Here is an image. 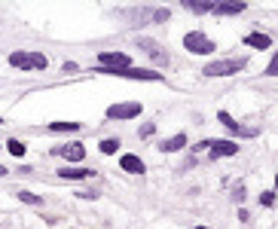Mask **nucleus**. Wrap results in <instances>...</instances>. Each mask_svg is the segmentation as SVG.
<instances>
[{"label":"nucleus","instance_id":"obj_1","mask_svg":"<svg viewBox=\"0 0 278 229\" xmlns=\"http://www.w3.org/2000/svg\"><path fill=\"white\" fill-rule=\"evenodd\" d=\"M95 74H104V77H123V80H141V83H159L162 74L156 70H144V67H95Z\"/></svg>","mask_w":278,"mask_h":229},{"label":"nucleus","instance_id":"obj_2","mask_svg":"<svg viewBox=\"0 0 278 229\" xmlns=\"http://www.w3.org/2000/svg\"><path fill=\"white\" fill-rule=\"evenodd\" d=\"M9 64L12 67H19V70H46V64H49V58L46 55H40V52H12L9 55Z\"/></svg>","mask_w":278,"mask_h":229},{"label":"nucleus","instance_id":"obj_3","mask_svg":"<svg viewBox=\"0 0 278 229\" xmlns=\"http://www.w3.org/2000/svg\"><path fill=\"white\" fill-rule=\"evenodd\" d=\"M245 58H223V61H211V64H205L202 74L205 77H232L238 74V70H245Z\"/></svg>","mask_w":278,"mask_h":229},{"label":"nucleus","instance_id":"obj_4","mask_svg":"<svg viewBox=\"0 0 278 229\" xmlns=\"http://www.w3.org/2000/svg\"><path fill=\"white\" fill-rule=\"evenodd\" d=\"M184 49L193 52V55H211L217 46H214V40H208L202 31H189L186 37H184Z\"/></svg>","mask_w":278,"mask_h":229},{"label":"nucleus","instance_id":"obj_5","mask_svg":"<svg viewBox=\"0 0 278 229\" xmlns=\"http://www.w3.org/2000/svg\"><path fill=\"white\" fill-rule=\"evenodd\" d=\"M196 150H208L214 159H220V156H235L238 144H235V140H202Z\"/></svg>","mask_w":278,"mask_h":229},{"label":"nucleus","instance_id":"obj_6","mask_svg":"<svg viewBox=\"0 0 278 229\" xmlns=\"http://www.w3.org/2000/svg\"><path fill=\"white\" fill-rule=\"evenodd\" d=\"M135 116H141V101H126L107 107V119H135Z\"/></svg>","mask_w":278,"mask_h":229},{"label":"nucleus","instance_id":"obj_7","mask_svg":"<svg viewBox=\"0 0 278 229\" xmlns=\"http://www.w3.org/2000/svg\"><path fill=\"white\" fill-rule=\"evenodd\" d=\"M217 119H220V122H223V126H227L232 135H238V137H257V135H260V129H254V126H241V122H235L227 110H220V113H217Z\"/></svg>","mask_w":278,"mask_h":229},{"label":"nucleus","instance_id":"obj_8","mask_svg":"<svg viewBox=\"0 0 278 229\" xmlns=\"http://www.w3.org/2000/svg\"><path fill=\"white\" fill-rule=\"evenodd\" d=\"M211 12L214 15H238V12H245V0H214Z\"/></svg>","mask_w":278,"mask_h":229},{"label":"nucleus","instance_id":"obj_9","mask_svg":"<svg viewBox=\"0 0 278 229\" xmlns=\"http://www.w3.org/2000/svg\"><path fill=\"white\" fill-rule=\"evenodd\" d=\"M98 64L101 67H132V58L126 55V52H101Z\"/></svg>","mask_w":278,"mask_h":229},{"label":"nucleus","instance_id":"obj_10","mask_svg":"<svg viewBox=\"0 0 278 229\" xmlns=\"http://www.w3.org/2000/svg\"><path fill=\"white\" fill-rule=\"evenodd\" d=\"M52 153H55V156H64L67 162H80L83 156H86V147H83V144H77V140H74V144H64V147H55V150H52Z\"/></svg>","mask_w":278,"mask_h":229},{"label":"nucleus","instance_id":"obj_11","mask_svg":"<svg viewBox=\"0 0 278 229\" xmlns=\"http://www.w3.org/2000/svg\"><path fill=\"white\" fill-rule=\"evenodd\" d=\"M119 168L129 171V174H144V162H141V156H135V153H126L123 159H119Z\"/></svg>","mask_w":278,"mask_h":229},{"label":"nucleus","instance_id":"obj_12","mask_svg":"<svg viewBox=\"0 0 278 229\" xmlns=\"http://www.w3.org/2000/svg\"><path fill=\"white\" fill-rule=\"evenodd\" d=\"M141 49L147 52V55H150V58H153L156 64H168V52H162V49L156 46L153 40H147V37H144V40H141Z\"/></svg>","mask_w":278,"mask_h":229},{"label":"nucleus","instance_id":"obj_13","mask_svg":"<svg viewBox=\"0 0 278 229\" xmlns=\"http://www.w3.org/2000/svg\"><path fill=\"white\" fill-rule=\"evenodd\" d=\"M92 168H61L58 171V178L61 181H86V178H92Z\"/></svg>","mask_w":278,"mask_h":229},{"label":"nucleus","instance_id":"obj_14","mask_svg":"<svg viewBox=\"0 0 278 229\" xmlns=\"http://www.w3.org/2000/svg\"><path fill=\"white\" fill-rule=\"evenodd\" d=\"M181 147H186V135H175V137L159 140V150H162V153H178Z\"/></svg>","mask_w":278,"mask_h":229},{"label":"nucleus","instance_id":"obj_15","mask_svg":"<svg viewBox=\"0 0 278 229\" xmlns=\"http://www.w3.org/2000/svg\"><path fill=\"white\" fill-rule=\"evenodd\" d=\"M181 6L189 9V12H211L214 0H181Z\"/></svg>","mask_w":278,"mask_h":229},{"label":"nucleus","instance_id":"obj_16","mask_svg":"<svg viewBox=\"0 0 278 229\" xmlns=\"http://www.w3.org/2000/svg\"><path fill=\"white\" fill-rule=\"evenodd\" d=\"M245 43L254 46V49H269V46H272V37H266V34H248Z\"/></svg>","mask_w":278,"mask_h":229},{"label":"nucleus","instance_id":"obj_17","mask_svg":"<svg viewBox=\"0 0 278 229\" xmlns=\"http://www.w3.org/2000/svg\"><path fill=\"white\" fill-rule=\"evenodd\" d=\"M119 147H123V144H119V137H107V140H101V147H98V150H101L104 156H113Z\"/></svg>","mask_w":278,"mask_h":229},{"label":"nucleus","instance_id":"obj_18","mask_svg":"<svg viewBox=\"0 0 278 229\" xmlns=\"http://www.w3.org/2000/svg\"><path fill=\"white\" fill-rule=\"evenodd\" d=\"M49 132H80V122H49Z\"/></svg>","mask_w":278,"mask_h":229},{"label":"nucleus","instance_id":"obj_19","mask_svg":"<svg viewBox=\"0 0 278 229\" xmlns=\"http://www.w3.org/2000/svg\"><path fill=\"white\" fill-rule=\"evenodd\" d=\"M6 150H9V153L15 156V159H22V156H25V150H28V147L22 144V140H19V137H12V140H9V144H6Z\"/></svg>","mask_w":278,"mask_h":229},{"label":"nucleus","instance_id":"obj_20","mask_svg":"<svg viewBox=\"0 0 278 229\" xmlns=\"http://www.w3.org/2000/svg\"><path fill=\"white\" fill-rule=\"evenodd\" d=\"M19 199L25 205H40V196H34V192H28V189H19Z\"/></svg>","mask_w":278,"mask_h":229},{"label":"nucleus","instance_id":"obj_21","mask_svg":"<svg viewBox=\"0 0 278 229\" xmlns=\"http://www.w3.org/2000/svg\"><path fill=\"white\" fill-rule=\"evenodd\" d=\"M260 205H266V208H269V205H275V192H272V189H266L263 196H260Z\"/></svg>","mask_w":278,"mask_h":229},{"label":"nucleus","instance_id":"obj_22","mask_svg":"<svg viewBox=\"0 0 278 229\" xmlns=\"http://www.w3.org/2000/svg\"><path fill=\"white\" fill-rule=\"evenodd\" d=\"M266 74H269V77H278V52H275V58L269 61V67H266Z\"/></svg>","mask_w":278,"mask_h":229},{"label":"nucleus","instance_id":"obj_23","mask_svg":"<svg viewBox=\"0 0 278 229\" xmlns=\"http://www.w3.org/2000/svg\"><path fill=\"white\" fill-rule=\"evenodd\" d=\"M168 15H171L168 9H156V12H153V22H165V19H168Z\"/></svg>","mask_w":278,"mask_h":229},{"label":"nucleus","instance_id":"obj_24","mask_svg":"<svg viewBox=\"0 0 278 229\" xmlns=\"http://www.w3.org/2000/svg\"><path fill=\"white\" fill-rule=\"evenodd\" d=\"M156 132V126H153V122H147V126H141V137H150Z\"/></svg>","mask_w":278,"mask_h":229},{"label":"nucleus","instance_id":"obj_25","mask_svg":"<svg viewBox=\"0 0 278 229\" xmlns=\"http://www.w3.org/2000/svg\"><path fill=\"white\" fill-rule=\"evenodd\" d=\"M6 174H9V168H3V165H0V178H6Z\"/></svg>","mask_w":278,"mask_h":229},{"label":"nucleus","instance_id":"obj_26","mask_svg":"<svg viewBox=\"0 0 278 229\" xmlns=\"http://www.w3.org/2000/svg\"><path fill=\"white\" fill-rule=\"evenodd\" d=\"M275 189H278V174H275Z\"/></svg>","mask_w":278,"mask_h":229},{"label":"nucleus","instance_id":"obj_27","mask_svg":"<svg viewBox=\"0 0 278 229\" xmlns=\"http://www.w3.org/2000/svg\"><path fill=\"white\" fill-rule=\"evenodd\" d=\"M199 229H208V226H199Z\"/></svg>","mask_w":278,"mask_h":229},{"label":"nucleus","instance_id":"obj_28","mask_svg":"<svg viewBox=\"0 0 278 229\" xmlns=\"http://www.w3.org/2000/svg\"><path fill=\"white\" fill-rule=\"evenodd\" d=\"M0 122H3V119H0Z\"/></svg>","mask_w":278,"mask_h":229}]
</instances>
